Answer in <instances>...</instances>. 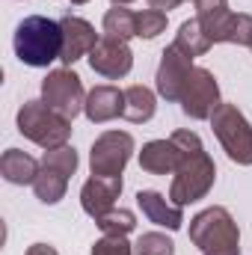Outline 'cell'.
Segmentation results:
<instances>
[{
    "mask_svg": "<svg viewBox=\"0 0 252 255\" xmlns=\"http://www.w3.org/2000/svg\"><path fill=\"white\" fill-rule=\"evenodd\" d=\"M83 113H86V119H89L92 125L113 122V119L125 116V92L116 89V86H95V89L86 95Z\"/></svg>",
    "mask_w": 252,
    "mask_h": 255,
    "instance_id": "9a60e30c",
    "label": "cell"
},
{
    "mask_svg": "<svg viewBox=\"0 0 252 255\" xmlns=\"http://www.w3.org/2000/svg\"><path fill=\"white\" fill-rule=\"evenodd\" d=\"M92 255H133V244H127L122 235H104L101 241H95Z\"/></svg>",
    "mask_w": 252,
    "mask_h": 255,
    "instance_id": "4316f807",
    "label": "cell"
},
{
    "mask_svg": "<svg viewBox=\"0 0 252 255\" xmlns=\"http://www.w3.org/2000/svg\"><path fill=\"white\" fill-rule=\"evenodd\" d=\"M154 110H157V98H154V92L148 86L133 83V86L125 89V119L127 122L142 125V122H148L154 116Z\"/></svg>",
    "mask_w": 252,
    "mask_h": 255,
    "instance_id": "ac0fdd59",
    "label": "cell"
},
{
    "mask_svg": "<svg viewBox=\"0 0 252 255\" xmlns=\"http://www.w3.org/2000/svg\"><path fill=\"white\" fill-rule=\"evenodd\" d=\"M42 101L51 110H57L60 116L74 119L83 110V104H86V92H83L80 77L71 68H54L42 80Z\"/></svg>",
    "mask_w": 252,
    "mask_h": 255,
    "instance_id": "52a82bcc",
    "label": "cell"
},
{
    "mask_svg": "<svg viewBox=\"0 0 252 255\" xmlns=\"http://www.w3.org/2000/svg\"><path fill=\"white\" fill-rule=\"evenodd\" d=\"M113 6H125V3H130V0H110Z\"/></svg>",
    "mask_w": 252,
    "mask_h": 255,
    "instance_id": "f546056e",
    "label": "cell"
},
{
    "mask_svg": "<svg viewBox=\"0 0 252 255\" xmlns=\"http://www.w3.org/2000/svg\"><path fill=\"white\" fill-rule=\"evenodd\" d=\"M65 187H68V178H65L63 172L51 169V166H42L39 175H36V181H33V193H36V199L42 205H57L65 196Z\"/></svg>",
    "mask_w": 252,
    "mask_h": 255,
    "instance_id": "ffe728a7",
    "label": "cell"
},
{
    "mask_svg": "<svg viewBox=\"0 0 252 255\" xmlns=\"http://www.w3.org/2000/svg\"><path fill=\"white\" fill-rule=\"evenodd\" d=\"M12 48H15V57L24 65L45 68L63 57V27L54 18L30 15L15 27Z\"/></svg>",
    "mask_w": 252,
    "mask_h": 255,
    "instance_id": "7a4b0ae2",
    "label": "cell"
},
{
    "mask_svg": "<svg viewBox=\"0 0 252 255\" xmlns=\"http://www.w3.org/2000/svg\"><path fill=\"white\" fill-rule=\"evenodd\" d=\"M71 3H74V6H83V3H89V0H71Z\"/></svg>",
    "mask_w": 252,
    "mask_h": 255,
    "instance_id": "4dcf8cb0",
    "label": "cell"
},
{
    "mask_svg": "<svg viewBox=\"0 0 252 255\" xmlns=\"http://www.w3.org/2000/svg\"><path fill=\"white\" fill-rule=\"evenodd\" d=\"M89 65H92L95 74H101V77H107V80H119V77H125L127 71L133 68V54H130L127 42H119V39L104 36V39H98V45L92 48Z\"/></svg>",
    "mask_w": 252,
    "mask_h": 255,
    "instance_id": "30bf717a",
    "label": "cell"
},
{
    "mask_svg": "<svg viewBox=\"0 0 252 255\" xmlns=\"http://www.w3.org/2000/svg\"><path fill=\"white\" fill-rule=\"evenodd\" d=\"M193 3H196V18L202 30L211 36V42H226V30L235 18V12H229V0H193Z\"/></svg>",
    "mask_w": 252,
    "mask_h": 255,
    "instance_id": "2e32d148",
    "label": "cell"
},
{
    "mask_svg": "<svg viewBox=\"0 0 252 255\" xmlns=\"http://www.w3.org/2000/svg\"><path fill=\"white\" fill-rule=\"evenodd\" d=\"M178 163H181V145L172 136L169 139H151L139 151V166L148 175H175Z\"/></svg>",
    "mask_w": 252,
    "mask_h": 255,
    "instance_id": "5bb4252c",
    "label": "cell"
},
{
    "mask_svg": "<svg viewBox=\"0 0 252 255\" xmlns=\"http://www.w3.org/2000/svg\"><path fill=\"white\" fill-rule=\"evenodd\" d=\"M39 169H42V163L21 148H6L0 157V175L9 184H33Z\"/></svg>",
    "mask_w": 252,
    "mask_h": 255,
    "instance_id": "e0dca14e",
    "label": "cell"
},
{
    "mask_svg": "<svg viewBox=\"0 0 252 255\" xmlns=\"http://www.w3.org/2000/svg\"><path fill=\"white\" fill-rule=\"evenodd\" d=\"M136 205L142 211V217L160 229H169V232H178L184 226V211L181 205L175 202H166V196L157 190H139L136 193Z\"/></svg>",
    "mask_w": 252,
    "mask_h": 255,
    "instance_id": "4fadbf2b",
    "label": "cell"
},
{
    "mask_svg": "<svg viewBox=\"0 0 252 255\" xmlns=\"http://www.w3.org/2000/svg\"><path fill=\"white\" fill-rule=\"evenodd\" d=\"M211 128H214V136L223 142L229 160L241 166H252V125L238 110V104H220L211 116Z\"/></svg>",
    "mask_w": 252,
    "mask_h": 255,
    "instance_id": "5b68a950",
    "label": "cell"
},
{
    "mask_svg": "<svg viewBox=\"0 0 252 255\" xmlns=\"http://www.w3.org/2000/svg\"><path fill=\"white\" fill-rule=\"evenodd\" d=\"M151 3V9H157V12H169V9H178L181 3H187V0H148Z\"/></svg>",
    "mask_w": 252,
    "mask_h": 255,
    "instance_id": "83f0119b",
    "label": "cell"
},
{
    "mask_svg": "<svg viewBox=\"0 0 252 255\" xmlns=\"http://www.w3.org/2000/svg\"><path fill=\"white\" fill-rule=\"evenodd\" d=\"M18 130L30 142H36V145H42L48 151V148H60V145L68 142L71 119L60 116L57 110H51L45 101H27L18 110Z\"/></svg>",
    "mask_w": 252,
    "mask_h": 255,
    "instance_id": "277c9868",
    "label": "cell"
},
{
    "mask_svg": "<svg viewBox=\"0 0 252 255\" xmlns=\"http://www.w3.org/2000/svg\"><path fill=\"white\" fill-rule=\"evenodd\" d=\"M122 175H116V178H98V175H92L86 184H83V190H80V205H83V211L92 217V220H101L104 214H110L113 208H116V199L122 196Z\"/></svg>",
    "mask_w": 252,
    "mask_h": 255,
    "instance_id": "7c38bea8",
    "label": "cell"
},
{
    "mask_svg": "<svg viewBox=\"0 0 252 255\" xmlns=\"http://www.w3.org/2000/svg\"><path fill=\"white\" fill-rule=\"evenodd\" d=\"M133 255H175V244H172V238H166L160 232H145L136 238Z\"/></svg>",
    "mask_w": 252,
    "mask_h": 255,
    "instance_id": "cb8c5ba5",
    "label": "cell"
},
{
    "mask_svg": "<svg viewBox=\"0 0 252 255\" xmlns=\"http://www.w3.org/2000/svg\"><path fill=\"white\" fill-rule=\"evenodd\" d=\"M98 223V229L104 232V235H122L127 238L133 229H136V217H133V211H127V208H113L110 214H104L101 220H95Z\"/></svg>",
    "mask_w": 252,
    "mask_h": 255,
    "instance_id": "7402d4cb",
    "label": "cell"
},
{
    "mask_svg": "<svg viewBox=\"0 0 252 255\" xmlns=\"http://www.w3.org/2000/svg\"><path fill=\"white\" fill-rule=\"evenodd\" d=\"M24 255H60V253H57L51 244H33V247H30Z\"/></svg>",
    "mask_w": 252,
    "mask_h": 255,
    "instance_id": "f1b7e54d",
    "label": "cell"
},
{
    "mask_svg": "<svg viewBox=\"0 0 252 255\" xmlns=\"http://www.w3.org/2000/svg\"><path fill=\"white\" fill-rule=\"evenodd\" d=\"M60 27H63V57H60V63L65 68H71V63L92 54V48L98 45V33L86 18H77L71 12L60 18Z\"/></svg>",
    "mask_w": 252,
    "mask_h": 255,
    "instance_id": "8fae6325",
    "label": "cell"
},
{
    "mask_svg": "<svg viewBox=\"0 0 252 255\" xmlns=\"http://www.w3.org/2000/svg\"><path fill=\"white\" fill-rule=\"evenodd\" d=\"M226 42L252 48V15L238 12V15L232 18V24H229V30H226Z\"/></svg>",
    "mask_w": 252,
    "mask_h": 255,
    "instance_id": "484cf974",
    "label": "cell"
},
{
    "mask_svg": "<svg viewBox=\"0 0 252 255\" xmlns=\"http://www.w3.org/2000/svg\"><path fill=\"white\" fill-rule=\"evenodd\" d=\"M133 154V136L127 130H104L89 151V169L98 178H116L122 175Z\"/></svg>",
    "mask_w": 252,
    "mask_h": 255,
    "instance_id": "8992f818",
    "label": "cell"
},
{
    "mask_svg": "<svg viewBox=\"0 0 252 255\" xmlns=\"http://www.w3.org/2000/svg\"><path fill=\"white\" fill-rule=\"evenodd\" d=\"M163 30H166V12H157V9L136 12V36L139 39H154Z\"/></svg>",
    "mask_w": 252,
    "mask_h": 255,
    "instance_id": "d4e9b609",
    "label": "cell"
},
{
    "mask_svg": "<svg viewBox=\"0 0 252 255\" xmlns=\"http://www.w3.org/2000/svg\"><path fill=\"white\" fill-rule=\"evenodd\" d=\"M172 139L181 145V163L175 169V178H172V187H169V199L175 205H193L199 199H205L214 181H217V166L211 160V154L205 151L199 133L193 130H175Z\"/></svg>",
    "mask_w": 252,
    "mask_h": 255,
    "instance_id": "6da1fadb",
    "label": "cell"
},
{
    "mask_svg": "<svg viewBox=\"0 0 252 255\" xmlns=\"http://www.w3.org/2000/svg\"><path fill=\"white\" fill-rule=\"evenodd\" d=\"M77 151L65 142L60 148H48L45 154H42V166H51V169H57V172H63L65 178H71L74 172H77Z\"/></svg>",
    "mask_w": 252,
    "mask_h": 255,
    "instance_id": "603a6c76",
    "label": "cell"
},
{
    "mask_svg": "<svg viewBox=\"0 0 252 255\" xmlns=\"http://www.w3.org/2000/svg\"><path fill=\"white\" fill-rule=\"evenodd\" d=\"M178 104H181L184 116H190V119H211L214 110L223 104V101H220V83H217L214 71L196 65V68L190 71L184 95H181Z\"/></svg>",
    "mask_w": 252,
    "mask_h": 255,
    "instance_id": "ba28073f",
    "label": "cell"
},
{
    "mask_svg": "<svg viewBox=\"0 0 252 255\" xmlns=\"http://www.w3.org/2000/svg\"><path fill=\"white\" fill-rule=\"evenodd\" d=\"M193 68H196L193 57H187L178 45H169L160 54V65H157V95L166 101H181Z\"/></svg>",
    "mask_w": 252,
    "mask_h": 255,
    "instance_id": "9c48e42d",
    "label": "cell"
},
{
    "mask_svg": "<svg viewBox=\"0 0 252 255\" xmlns=\"http://www.w3.org/2000/svg\"><path fill=\"white\" fill-rule=\"evenodd\" d=\"M104 36L119 39V42L133 39L136 36V12H130L125 6L107 9V15H104Z\"/></svg>",
    "mask_w": 252,
    "mask_h": 255,
    "instance_id": "44dd1931",
    "label": "cell"
},
{
    "mask_svg": "<svg viewBox=\"0 0 252 255\" xmlns=\"http://www.w3.org/2000/svg\"><path fill=\"white\" fill-rule=\"evenodd\" d=\"M172 45H178L187 57H202V54H208L211 51V36L202 30V24H199V18H190V21H184L181 27H178V36H175V42Z\"/></svg>",
    "mask_w": 252,
    "mask_h": 255,
    "instance_id": "d6986e66",
    "label": "cell"
},
{
    "mask_svg": "<svg viewBox=\"0 0 252 255\" xmlns=\"http://www.w3.org/2000/svg\"><path fill=\"white\" fill-rule=\"evenodd\" d=\"M190 241L202 255H241V229L220 205L205 208L190 220Z\"/></svg>",
    "mask_w": 252,
    "mask_h": 255,
    "instance_id": "3957f363",
    "label": "cell"
}]
</instances>
